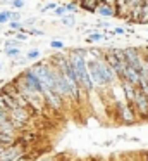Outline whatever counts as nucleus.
<instances>
[{
  "label": "nucleus",
  "instance_id": "1",
  "mask_svg": "<svg viewBox=\"0 0 148 161\" xmlns=\"http://www.w3.org/2000/svg\"><path fill=\"white\" fill-rule=\"evenodd\" d=\"M86 64H88L89 78H91L95 88H109V87H112L115 81H119L115 71L112 69V66H110L107 61L88 57Z\"/></svg>",
  "mask_w": 148,
  "mask_h": 161
},
{
  "label": "nucleus",
  "instance_id": "2",
  "mask_svg": "<svg viewBox=\"0 0 148 161\" xmlns=\"http://www.w3.org/2000/svg\"><path fill=\"white\" fill-rule=\"evenodd\" d=\"M67 56H69V61H71L74 71H76V76H78V81H79V85H81V88L86 92V94H91V92L95 90V85H93L91 78H89L88 64H86L88 56L72 52V50H67Z\"/></svg>",
  "mask_w": 148,
  "mask_h": 161
},
{
  "label": "nucleus",
  "instance_id": "3",
  "mask_svg": "<svg viewBox=\"0 0 148 161\" xmlns=\"http://www.w3.org/2000/svg\"><path fill=\"white\" fill-rule=\"evenodd\" d=\"M115 114L122 125H134L140 121V116L134 111L133 104L126 101V99H117L115 101Z\"/></svg>",
  "mask_w": 148,
  "mask_h": 161
},
{
  "label": "nucleus",
  "instance_id": "4",
  "mask_svg": "<svg viewBox=\"0 0 148 161\" xmlns=\"http://www.w3.org/2000/svg\"><path fill=\"white\" fill-rule=\"evenodd\" d=\"M133 108L134 111L138 113V116H140V119H143L148 116V95L145 94L141 88H136V94H134V99H133Z\"/></svg>",
  "mask_w": 148,
  "mask_h": 161
},
{
  "label": "nucleus",
  "instance_id": "5",
  "mask_svg": "<svg viewBox=\"0 0 148 161\" xmlns=\"http://www.w3.org/2000/svg\"><path fill=\"white\" fill-rule=\"evenodd\" d=\"M19 76H21V80L24 81V85H26L28 88H31V90H34V92H40V94H43V92H45L43 83L38 80V76L33 73L31 68H24V69L19 73Z\"/></svg>",
  "mask_w": 148,
  "mask_h": 161
},
{
  "label": "nucleus",
  "instance_id": "6",
  "mask_svg": "<svg viewBox=\"0 0 148 161\" xmlns=\"http://www.w3.org/2000/svg\"><path fill=\"white\" fill-rule=\"evenodd\" d=\"M96 14L100 16L102 19H110L115 18V7L110 0H100V5L96 9Z\"/></svg>",
  "mask_w": 148,
  "mask_h": 161
},
{
  "label": "nucleus",
  "instance_id": "7",
  "mask_svg": "<svg viewBox=\"0 0 148 161\" xmlns=\"http://www.w3.org/2000/svg\"><path fill=\"white\" fill-rule=\"evenodd\" d=\"M103 40H109V36L103 35L102 31H93L86 36V43H100V42H103Z\"/></svg>",
  "mask_w": 148,
  "mask_h": 161
},
{
  "label": "nucleus",
  "instance_id": "8",
  "mask_svg": "<svg viewBox=\"0 0 148 161\" xmlns=\"http://www.w3.org/2000/svg\"><path fill=\"white\" fill-rule=\"evenodd\" d=\"M3 54H5V57H9L10 61H14V59L23 56V50H21L19 47H7V49H3Z\"/></svg>",
  "mask_w": 148,
  "mask_h": 161
},
{
  "label": "nucleus",
  "instance_id": "9",
  "mask_svg": "<svg viewBox=\"0 0 148 161\" xmlns=\"http://www.w3.org/2000/svg\"><path fill=\"white\" fill-rule=\"evenodd\" d=\"M103 54H105V49H100V47H88V57L103 59Z\"/></svg>",
  "mask_w": 148,
  "mask_h": 161
},
{
  "label": "nucleus",
  "instance_id": "10",
  "mask_svg": "<svg viewBox=\"0 0 148 161\" xmlns=\"http://www.w3.org/2000/svg\"><path fill=\"white\" fill-rule=\"evenodd\" d=\"M60 23L64 26H67V28H72V26H76V16L67 12L65 16H62V18H60Z\"/></svg>",
  "mask_w": 148,
  "mask_h": 161
},
{
  "label": "nucleus",
  "instance_id": "11",
  "mask_svg": "<svg viewBox=\"0 0 148 161\" xmlns=\"http://www.w3.org/2000/svg\"><path fill=\"white\" fill-rule=\"evenodd\" d=\"M24 45V42H21V40H17L16 36H9V38L3 42V49H7V47H23Z\"/></svg>",
  "mask_w": 148,
  "mask_h": 161
},
{
  "label": "nucleus",
  "instance_id": "12",
  "mask_svg": "<svg viewBox=\"0 0 148 161\" xmlns=\"http://www.w3.org/2000/svg\"><path fill=\"white\" fill-rule=\"evenodd\" d=\"M50 49L54 50H65V43L59 38H52L50 40Z\"/></svg>",
  "mask_w": 148,
  "mask_h": 161
},
{
  "label": "nucleus",
  "instance_id": "13",
  "mask_svg": "<svg viewBox=\"0 0 148 161\" xmlns=\"http://www.w3.org/2000/svg\"><path fill=\"white\" fill-rule=\"evenodd\" d=\"M62 5L65 7V11H67L69 14H76V12L79 11V5L76 4V2H72V0L71 2H65V4H62Z\"/></svg>",
  "mask_w": 148,
  "mask_h": 161
},
{
  "label": "nucleus",
  "instance_id": "14",
  "mask_svg": "<svg viewBox=\"0 0 148 161\" xmlns=\"http://www.w3.org/2000/svg\"><path fill=\"white\" fill-rule=\"evenodd\" d=\"M10 12H12V9L0 11V26H2V25H7V23L10 21Z\"/></svg>",
  "mask_w": 148,
  "mask_h": 161
},
{
  "label": "nucleus",
  "instance_id": "15",
  "mask_svg": "<svg viewBox=\"0 0 148 161\" xmlns=\"http://www.w3.org/2000/svg\"><path fill=\"white\" fill-rule=\"evenodd\" d=\"M26 57L29 61H38L41 57V52H40V49H29L26 52Z\"/></svg>",
  "mask_w": 148,
  "mask_h": 161
},
{
  "label": "nucleus",
  "instance_id": "16",
  "mask_svg": "<svg viewBox=\"0 0 148 161\" xmlns=\"http://www.w3.org/2000/svg\"><path fill=\"white\" fill-rule=\"evenodd\" d=\"M9 4L12 7V11H21V9L26 7V0H10Z\"/></svg>",
  "mask_w": 148,
  "mask_h": 161
},
{
  "label": "nucleus",
  "instance_id": "17",
  "mask_svg": "<svg viewBox=\"0 0 148 161\" xmlns=\"http://www.w3.org/2000/svg\"><path fill=\"white\" fill-rule=\"evenodd\" d=\"M24 28H26V26H24ZM26 31H28V35H31V36H45V31L40 30V28H36V26H33V28H26Z\"/></svg>",
  "mask_w": 148,
  "mask_h": 161
},
{
  "label": "nucleus",
  "instance_id": "18",
  "mask_svg": "<svg viewBox=\"0 0 148 161\" xmlns=\"http://www.w3.org/2000/svg\"><path fill=\"white\" fill-rule=\"evenodd\" d=\"M36 21H38V18H36V16H31V18L23 19V25L26 26V28H33V26L36 25Z\"/></svg>",
  "mask_w": 148,
  "mask_h": 161
},
{
  "label": "nucleus",
  "instance_id": "19",
  "mask_svg": "<svg viewBox=\"0 0 148 161\" xmlns=\"http://www.w3.org/2000/svg\"><path fill=\"white\" fill-rule=\"evenodd\" d=\"M23 21H9V28L14 30V31H21V28H23Z\"/></svg>",
  "mask_w": 148,
  "mask_h": 161
},
{
  "label": "nucleus",
  "instance_id": "20",
  "mask_svg": "<svg viewBox=\"0 0 148 161\" xmlns=\"http://www.w3.org/2000/svg\"><path fill=\"white\" fill-rule=\"evenodd\" d=\"M57 2H48V4L47 5H43V7H41V12H43V14H45V12H48V11H55V9H57Z\"/></svg>",
  "mask_w": 148,
  "mask_h": 161
},
{
  "label": "nucleus",
  "instance_id": "21",
  "mask_svg": "<svg viewBox=\"0 0 148 161\" xmlns=\"http://www.w3.org/2000/svg\"><path fill=\"white\" fill-rule=\"evenodd\" d=\"M95 26H96V28L109 30V28H110V21H109V19H100V21H96V23H95Z\"/></svg>",
  "mask_w": 148,
  "mask_h": 161
},
{
  "label": "nucleus",
  "instance_id": "22",
  "mask_svg": "<svg viewBox=\"0 0 148 161\" xmlns=\"http://www.w3.org/2000/svg\"><path fill=\"white\" fill-rule=\"evenodd\" d=\"M28 61H29V59H28V57L26 56H21V57H17V59H14L12 61V66H24V64H28Z\"/></svg>",
  "mask_w": 148,
  "mask_h": 161
},
{
  "label": "nucleus",
  "instance_id": "23",
  "mask_svg": "<svg viewBox=\"0 0 148 161\" xmlns=\"http://www.w3.org/2000/svg\"><path fill=\"white\" fill-rule=\"evenodd\" d=\"M67 14V11H65L64 5H57V9L54 11V16H57V18H62V16Z\"/></svg>",
  "mask_w": 148,
  "mask_h": 161
},
{
  "label": "nucleus",
  "instance_id": "24",
  "mask_svg": "<svg viewBox=\"0 0 148 161\" xmlns=\"http://www.w3.org/2000/svg\"><path fill=\"white\" fill-rule=\"evenodd\" d=\"M23 14H21L19 11H12L10 12V21H23Z\"/></svg>",
  "mask_w": 148,
  "mask_h": 161
},
{
  "label": "nucleus",
  "instance_id": "25",
  "mask_svg": "<svg viewBox=\"0 0 148 161\" xmlns=\"http://www.w3.org/2000/svg\"><path fill=\"white\" fill-rule=\"evenodd\" d=\"M14 36H16L17 40H21V42L26 43L28 42V36H29V35H28V33H23V31H16V35H14Z\"/></svg>",
  "mask_w": 148,
  "mask_h": 161
},
{
  "label": "nucleus",
  "instance_id": "26",
  "mask_svg": "<svg viewBox=\"0 0 148 161\" xmlns=\"http://www.w3.org/2000/svg\"><path fill=\"white\" fill-rule=\"evenodd\" d=\"M114 142H115V140H105L102 146H103V147H110V146H114Z\"/></svg>",
  "mask_w": 148,
  "mask_h": 161
},
{
  "label": "nucleus",
  "instance_id": "27",
  "mask_svg": "<svg viewBox=\"0 0 148 161\" xmlns=\"http://www.w3.org/2000/svg\"><path fill=\"white\" fill-rule=\"evenodd\" d=\"M129 142H141L140 137H129Z\"/></svg>",
  "mask_w": 148,
  "mask_h": 161
},
{
  "label": "nucleus",
  "instance_id": "28",
  "mask_svg": "<svg viewBox=\"0 0 148 161\" xmlns=\"http://www.w3.org/2000/svg\"><path fill=\"white\" fill-rule=\"evenodd\" d=\"M143 92H145V94H146V95H148V85H146V87H145V88H143Z\"/></svg>",
  "mask_w": 148,
  "mask_h": 161
},
{
  "label": "nucleus",
  "instance_id": "29",
  "mask_svg": "<svg viewBox=\"0 0 148 161\" xmlns=\"http://www.w3.org/2000/svg\"><path fill=\"white\" fill-rule=\"evenodd\" d=\"M0 71H3V64L2 63H0Z\"/></svg>",
  "mask_w": 148,
  "mask_h": 161
},
{
  "label": "nucleus",
  "instance_id": "30",
  "mask_svg": "<svg viewBox=\"0 0 148 161\" xmlns=\"http://www.w3.org/2000/svg\"><path fill=\"white\" fill-rule=\"evenodd\" d=\"M5 2H7V4H9V2H10V0H5Z\"/></svg>",
  "mask_w": 148,
  "mask_h": 161
}]
</instances>
